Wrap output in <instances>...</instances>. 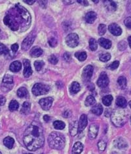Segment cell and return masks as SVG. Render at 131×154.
Here are the masks:
<instances>
[{
  "label": "cell",
  "mask_w": 131,
  "mask_h": 154,
  "mask_svg": "<svg viewBox=\"0 0 131 154\" xmlns=\"http://www.w3.org/2000/svg\"><path fill=\"white\" fill-rule=\"evenodd\" d=\"M43 119H44V120L46 122H49L50 121V120H51L50 117L48 115H45L44 117H43Z\"/></svg>",
  "instance_id": "obj_53"
},
{
  "label": "cell",
  "mask_w": 131,
  "mask_h": 154,
  "mask_svg": "<svg viewBox=\"0 0 131 154\" xmlns=\"http://www.w3.org/2000/svg\"><path fill=\"white\" fill-rule=\"evenodd\" d=\"M53 125H54V127H55L56 129H58V130L64 129V127H65V126H66L65 124H64L63 122L59 121V120L54 122Z\"/></svg>",
  "instance_id": "obj_33"
},
{
  "label": "cell",
  "mask_w": 131,
  "mask_h": 154,
  "mask_svg": "<svg viewBox=\"0 0 131 154\" xmlns=\"http://www.w3.org/2000/svg\"><path fill=\"white\" fill-rule=\"evenodd\" d=\"M125 25L129 29H131V17H127L124 21Z\"/></svg>",
  "instance_id": "obj_46"
},
{
  "label": "cell",
  "mask_w": 131,
  "mask_h": 154,
  "mask_svg": "<svg viewBox=\"0 0 131 154\" xmlns=\"http://www.w3.org/2000/svg\"><path fill=\"white\" fill-rule=\"evenodd\" d=\"M80 91V85L77 82H73L70 86V91L71 94H76Z\"/></svg>",
  "instance_id": "obj_27"
},
{
  "label": "cell",
  "mask_w": 131,
  "mask_h": 154,
  "mask_svg": "<svg viewBox=\"0 0 131 154\" xmlns=\"http://www.w3.org/2000/svg\"><path fill=\"white\" fill-rule=\"evenodd\" d=\"M108 30L112 33L115 36H119L122 33V30L119 25L115 23H112L108 26Z\"/></svg>",
  "instance_id": "obj_12"
},
{
  "label": "cell",
  "mask_w": 131,
  "mask_h": 154,
  "mask_svg": "<svg viewBox=\"0 0 131 154\" xmlns=\"http://www.w3.org/2000/svg\"><path fill=\"white\" fill-rule=\"evenodd\" d=\"M113 97L111 95H107V96H104L103 98H102V102H103V104L105 106L109 107L111 105L112 101H113Z\"/></svg>",
  "instance_id": "obj_32"
},
{
  "label": "cell",
  "mask_w": 131,
  "mask_h": 154,
  "mask_svg": "<svg viewBox=\"0 0 131 154\" xmlns=\"http://www.w3.org/2000/svg\"><path fill=\"white\" fill-rule=\"evenodd\" d=\"M25 154H32V153H25Z\"/></svg>",
  "instance_id": "obj_58"
},
{
  "label": "cell",
  "mask_w": 131,
  "mask_h": 154,
  "mask_svg": "<svg viewBox=\"0 0 131 154\" xmlns=\"http://www.w3.org/2000/svg\"><path fill=\"white\" fill-rule=\"evenodd\" d=\"M66 43L68 47L75 48L79 44V36L74 33H70L66 38Z\"/></svg>",
  "instance_id": "obj_7"
},
{
  "label": "cell",
  "mask_w": 131,
  "mask_h": 154,
  "mask_svg": "<svg viewBox=\"0 0 131 154\" xmlns=\"http://www.w3.org/2000/svg\"><path fill=\"white\" fill-rule=\"evenodd\" d=\"M45 63L43 61H35L34 62V66L36 71H40L42 70L43 67H44Z\"/></svg>",
  "instance_id": "obj_38"
},
{
  "label": "cell",
  "mask_w": 131,
  "mask_h": 154,
  "mask_svg": "<svg viewBox=\"0 0 131 154\" xmlns=\"http://www.w3.org/2000/svg\"><path fill=\"white\" fill-rule=\"evenodd\" d=\"M71 116V112L70 110H67V111H65L64 113V118H70Z\"/></svg>",
  "instance_id": "obj_51"
},
{
  "label": "cell",
  "mask_w": 131,
  "mask_h": 154,
  "mask_svg": "<svg viewBox=\"0 0 131 154\" xmlns=\"http://www.w3.org/2000/svg\"><path fill=\"white\" fill-rule=\"evenodd\" d=\"M19 107V104L17 101L15 100H12V101L10 102L9 105V109L11 112H14L18 110Z\"/></svg>",
  "instance_id": "obj_30"
},
{
  "label": "cell",
  "mask_w": 131,
  "mask_h": 154,
  "mask_svg": "<svg viewBox=\"0 0 131 154\" xmlns=\"http://www.w3.org/2000/svg\"><path fill=\"white\" fill-rule=\"evenodd\" d=\"M98 147L101 151H104L106 147V143L104 140H100L98 143Z\"/></svg>",
  "instance_id": "obj_43"
},
{
  "label": "cell",
  "mask_w": 131,
  "mask_h": 154,
  "mask_svg": "<svg viewBox=\"0 0 131 154\" xmlns=\"http://www.w3.org/2000/svg\"><path fill=\"white\" fill-rule=\"evenodd\" d=\"M119 65V61H115L114 62L110 64L108 68L112 69V70H115L118 68V67Z\"/></svg>",
  "instance_id": "obj_44"
},
{
  "label": "cell",
  "mask_w": 131,
  "mask_h": 154,
  "mask_svg": "<svg viewBox=\"0 0 131 154\" xmlns=\"http://www.w3.org/2000/svg\"><path fill=\"white\" fill-rule=\"evenodd\" d=\"M64 59L66 61H70L71 60V55L69 53H68V52L64 53Z\"/></svg>",
  "instance_id": "obj_47"
},
{
  "label": "cell",
  "mask_w": 131,
  "mask_h": 154,
  "mask_svg": "<svg viewBox=\"0 0 131 154\" xmlns=\"http://www.w3.org/2000/svg\"><path fill=\"white\" fill-rule=\"evenodd\" d=\"M128 44H129L130 47L131 48V36H130V37L128 38Z\"/></svg>",
  "instance_id": "obj_55"
},
{
  "label": "cell",
  "mask_w": 131,
  "mask_h": 154,
  "mask_svg": "<svg viewBox=\"0 0 131 154\" xmlns=\"http://www.w3.org/2000/svg\"><path fill=\"white\" fill-rule=\"evenodd\" d=\"M127 11L131 14V1H128L127 3Z\"/></svg>",
  "instance_id": "obj_52"
},
{
  "label": "cell",
  "mask_w": 131,
  "mask_h": 154,
  "mask_svg": "<svg viewBox=\"0 0 131 154\" xmlns=\"http://www.w3.org/2000/svg\"><path fill=\"white\" fill-rule=\"evenodd\" d=\"M83 150V145L80 142H77L73 145L72 154H80Z\"/></svg>",
  "instance_id": "obj_22"
},
{
  "label": "cell",
  "mask_w": 131,
  "mask_h": 154,
  "mask_svg": "<svg viewBox=\"0 0 131 154\" xmlns=\"http://www.w3.org/2000/svg\"><path fill=\"white\" fill-rule=\"evenodd\" d=\"M118 48L120 50H125L127 48V43L125 41H121L119 44H118Z\"/></svg>",
  "instance_id": "obj_45"
},
{
  "label": "cell",
  "mask_w": 131,
  "mask_h": 154,
  "mask_svg": "<svg viewBox=\"0 0 131 154\" xmlns=\"http://www.w3.org/2000/svg\"><path fill=\"white\" fill-rule=\"evenodd\" d=\"M104 5L108 11L114 12L117 9V4L114 1H104Z\"/></svg>",
  "instance_id": "obj_17"
},
{
  "label": "cell",
  "mask_w": 131,
  "mask_h": 154,
  "mask_svg": "<svg viewBox=\"0 0 131 154\" xmlns=\"http://www.w3.org/2000/svg\"><path fill=\"white\" fill-rule=\"evenodd\" d=\"M96 17L97 14L96 12L94 11H90L86 14L85 19V20L87 23L92 24L95 21V20L96 19Z\"/></svg>",
  "instance_id": "obj_18"
},
{
  "label": "cell",
  "mask_w": 131,
  "mask_h": 154,
  "mask_svg": "<svg viewBox=\"0 0 131 154\" xmlns=\"http://www.w3.org/2000/svg\"><path fill=\"white\" fill-rule=\"evenodd\" d=\"M112 122L115 126L117 127H122L127 120V114L124 110L116 109L113 111L111 115Z\"/></svg>",
  "instance_id": "obj_4"
},
{
  "label": "cell",
  "mask_w": 131,
  "mask_h": 154,
  "mask_svg": "<svg viewBox=\"0 0 131 154\" xmlns=\"http://www.w3.org/2000/svg\"><path fill=\"white\" fill-rule=\"evenodd\" d=\"M75 56L79 61H83L87 59V55L85 52H76L75 54Z\"/></svg>",
  "instance_id": "obj_35"
},
{
  "label": "cell",
  "mask_w": 131,
  "mask_h": 154,
  "mask_svg": "<svg viewBox=\"0 0 131 154\" xmlns=\"http://www.w3.org/2000/svg\"><path fill=\"white\" fill-rule=\"evenodd\" d=\"M9 54V50L6 45L0 43V55L7 54Z\"/></svg>",
  "instance_id": "obj_40"
},
{
  "label": "cell",
  "mask_w": 131,
  "mask_h": 154,
  "mask_svg": "<svg viewBox=\"0 0 131 154\" xmlns=\"http://www.w3.org/2000/svg\"><path fill=\"white\" fill-rule=\"evenodd\" d=\"M6 99L4 97L0 96V106H2V105H4L6 103Z\"/></svg>",
  "instance_id": "obj_49"
},
{
  "label": "cell",
  "mask_w": 131,
  "mask_h": 154,
  "mask_svg": "<svg viewBox=\"0 0 131 154\" xmlns=\"http://www.w3.org/2000/svg\"><path fill=\"white\" fill-rule=\"evenodd\" d=\"M5 24L12 30L17 31L20 28L28 29L30 25L31 16L28 11L21 5L17 4L9 13L3 19Z\"/></svg>",
  "instance_id": "obj_1"
},
{
  "label": "cell",
  "mask_w": 131,
  "mask_h": 154,
  "mask_svg": "<svg viewBox=\"0 0 131 154\" xmlns=\"http://www.w3.org/2000/svg\"><path fill=\"white\" fill-rule=\"evenodd\" d=\"M95 3H98V1H93Z\"/></svg>",
  "instance_id": "obj_56"
},
{
  "label": "cell",
  "mask_w": 131,
  "mask_h": 154,
  "mask_svg": "<svg viewBox=\"0 0 131 154\" xmlns=\"http://www.w3.org/2000/svg\"><path fill=\"white\" fill-rule=\"evenodd\" d=\"M48 60H49V62L51 63V64H53V65H56L58 61L57 57L54 54L51 55L49 57Z\"/></svg>",
  "instance_id": "obj_41"
},
{
  "label": "cell",
  "mask_w": 131,
  "mask_h": 154,
  "mask_svg": "<svg viewBox=\"0 0 131 154\" xmlns=\"http://www.w3.org/2000/svg\"><path fill=\"white\" fill-rule=\"evenodd\" d=\"M43 52L42 48L38 47H35L31 49L30 54L32 58H38L43 54Z\"/></svg>",
  "instance_id": "obj_19"
},
{
  "label": "cell",
  "mask_w": 131,
  "mask_h": 154,
  "mask_svg": "<svg viewBox=\"0 0 131 154\" xmlns=\"http://www.w3.org/2000/svg\"><path fill=\"white\" fill-rule=\"evenodd\" d=\"M116 104L118 107L121 108H125L127 105V101L124 97L119 96L117 97L116 99Z\"/></svg>",
  "instance_id": "obj_23"
},
{
  "label": "cell",
  "mask_w": 131,
  "mask_h": 154,
  "mask_svg": "<svg viewBox=\"0 0 131 154\" xmlns=\"http://www.w3.org/2000/svg\"><path fill=\"white\" fill-rule=\"evenodd\" d=\"M13 85V77L10 74H6L3 78V82L1 88L3 91H8L11 90Z\"/></svg>",
  "instance_id": "obj_6"
},
{
  "label": "cell",
  "mask_w": 131,
  "mask_h": 154,
  "mask_svg": "<svg viewBox=\"0 0 131 154\" xmlns=\"http://www.w3.org/2000/svg\"><path fill=\"white\" fill-rule=\"evenodd\" d=\"M99 127L96 124H92L90 125L89 129V137L91 139H94L97 137L98 133Z\"/></svg>",
  "instance_id": "obj_13"
},
{
  "label": "cell",
  "mask_w": 131,
  "mask_h": 154,
  "mask_svg": "<svg viewBox=\"0 0 131 154\" xmlns=\"http://www.w3.org/2000/svg\"><path fill=\"white\" fill-rule=\"evenodd\" d=\"M87 124H88V120H87V116L85 114H83L81 116L80 119H79V122L78 123L79 125V132L81 133V131L85 129Z\"/></svg>",
  "instance_id": "obj_15"
},
{
  "label": "cell",
  "mask_w": 131,
  "mask_h": 154,
  "mask_svg": "<svg viewBox=\"0 0 131 154\" xmlns=\"http://www.w3.org/2000/svg\"><path fill=\"white\" fill-rule=\"evenodd\" d=\"M15 143V140L12 138L10 137H7L6 138H4L3 140V144L4 145L6 146L7 148H8L9 149H11L13 147Z\"/></svg>",
  "instance_id": "obj_26"
},
{
  "label": "cell",
  "mask_w": 131,
  "mask_h": 154,
  "mask_svg": "<svg viewBox=\"0 0 131 154\" xmlns=\"http://www.w3.org/2000/svg\"><path fill=\"white\" fill-rule=\"evenodd\" d=\"M115 146H116L117 148H119L120 149L121 148H124L127 146V142H125V140H123V138H118V139L115 140Z\"/></svg>",
  "instance_id": "obj_31"
},
{
  "label": "cell",
  "mask_w": 131,
  "mask_h": 154,
  "mask_svg": "<svg viewBox=\"0 0 131 154\" xmlns=\"http://www.w3.org/2000/svg\"><path fill=\"white\" fill-rule=\"evenodd\" d=\"M69 129H70V133L71 136H73V137L76 136L79 132L78 122L77 121H73L71 123H70Z\"/></svg>",
  "instance_id": "obj_16"
},
{
  "label": "cell",
  "mask_w": 131,
  "mask_h": 154,
  "mask_svg": "<svg viewBox=\"0 0 131 154\" xmlns=\"http://www.w3.org/2000/svg\"><path fill=\"white\" fill-rule=\"evenodd\" d=\"M24 2H25L26 3H27L28 5H32L35 3V1H34V0H32V1H27V0H24Z\"/></svg>",
  "instance_id": "obj_54"
},
{
  "label": "cell",
  "mask_w": 131,
  "mask_h": 154,
  "mask_svg": "<svg viewBox=\"0 0 131 154\" xmlns=\"http://www.w3.org/2000/svg\"><path fill=\"white\" fill-rule=\"evenodd\" d=\"M93 73V67L91 65L86 66L84 68L82 73V77L85 81H89L90 79L91 78Z\"/></svg>",
  "instance_id": "obj_11"
},
{
  "label": "cell",
  "mask_w": 131,
  "mask_h": 154,
  "mask_svg": "<svg viewBox=\"0 0 131 154\" xmlns=\"http://www.w3.org/2000/svg\"><path fill=\"white\" fill-rule=\"evenodd\" d=\"M50 90L49 86L42 83H37L33 86L32 88V94L35 96H39L42 95H45L49 93Z\"/></svg>",
  "instance_id": "obj_5"
},
{
  "label": "cell",
  "mask_w": 131,
  "mask_h": 154,
  "mask_svg": "<svg viewBox=\"0 0 131 154\" xmlns=\"http://www.w3.org/2000/svg\"><path fill=\"white\" fill-rule=\"evenodd\" d=\"M23 63H24V66L23 74H24V77L28 78V77H30L32 74V67H31L30 62L28 60H24L23 61Z\"/></svg>",
  "instance_id": "obj_14"
},
{
  "label": "cell",
  "mask_w": 131,
  "mask_h": 154,
  "mask_svg": "<svg viewBox=\"0 0 131 154\" xmlns=\"http://www.w3.org/2000/svg\"><path fill=\"white\" fill-rule=\"evenodd\" d=\"M21 68H22V64L19 61H15L11 63L9 67L11 71L14 72V73H17V72L20 71L21 70Z\"/></svg>",
  "instance_id": "obj_20"
},
{
  "label": "cell",
  "mask_w": 131,
  "mask_h": 154,
  "mask_svg": "<svg viewBox=\"0 0 131 154\" xmlns=\"http://www.w3.org/2000/svg\"><path fill=\"white\" fill-rule=\"evenodd\" d=\"M65 137L58 132H52L49 135L48 143L50 147L55 150H62L65 146Z\"/></svg>",
  "instance_id": "obj_3"
},
{
  "label": "cell",
  "mask_w": 131,
  "mask_h": 154,
  "mask_svg": "<svg viewBox=\"0 0 131 154\" xmlns=\"http://www.w3.org/2000/svg\"><path fill=\"white\" fill-rule=\"evenodd\" d=\"M78 1L79 3L83 5V6H87L89 5L88 1H85V0H83V1H81V0H78V1Z\"/></svg>",
  "instance_id": "obj_50"
},
{
  "label": "cell",
  "mask_w": 131,
  "mask_h": 154,
  "mask_svg": "<svg viewBox=\"0 0 131 154\" xmlns=\"http://www.w3.org/2000/svg\"><path fill=\"white\" fill-rule=\"evenodd\" d=\"M95 102H96V100H95V98L92 96H89L86 98L85 105L87 107L92 106V105L95 104Z\"/></svg>",
  "instance_id": "obj_34"
},
{
  "label": "cell",
  "mask_w": 131,
  "mask_h": 154,
  "mask_svg": "<svg viewBox=\"0 0 131 154\" xmlns=\"http://www.w3.org/2000/svg\"><path fill=\"white\" fill-rule=\"evenodd\" d=\"M98 43L102 47L104 48L105 49H110L112 47V42L105 38H99Z\"/></svg>",
  "instance_id": "obj_21"
},
{
  "label": "cell",
  "mask_w": 131,
  "mask_h": 154,
  "mask_svg": "<svg viewBox=\"0 0 131 154\" xmlns=\"http://www.w3.org/2000/svg\"><path fill=\"white\" fill-rule=\"evenodd\" d=\"M53 102V97H49L40 99L39 101V104H40L41 107L42 108V109H43L44 110H49L51 109V106H52Z\"/></svg>",
  "instance_id": "obj_10"
},
{
  "label": "cell",
  "mask_w": 131,
  "mask_h": 154,
  "mask_svg": "<svg viewBox=\"0 0 131 154\" xmlns=\"http://www.w3.org/2000/svg\"><path fill=\"white\" fill-rule=\"evenodd\" d=\"M89 47L92 51H95L98 48V42L96 39L91 38L89 40Z\"/></svg>",
  "instance_id": "obj_36"
},
{
  "label": "cell",
  "mask_w": 131,
  "mask_h": 154,
  "mask_svg": "<svg viewBox=\"0 0 131 154\" xmlns=\"http://www.w3.org/2000/svg\"><path fill=\"white\" fill-rule=\"evenodd\" d=\"M17 96L20 97V98H23V97L27 98L28 96H29L28 89L24 88V87H21V88H20L19 89H18Z\"/></svg>",
  "instance_id": "obj_25"
},
{
  "label": "cell",
  "mask_w": 131,
  "mask_h": 154,
  "mask_svg": "<svg viewBox=\"0 0 131 154\" xmlns=\"http://www.w3.org/2000/svg\"><path fill=\"white\" fill-rule=\"evenodd\" d=\"M109 82H110L109 78H108V76H107L106 73H105V72H102L97 80L98 86L100 88H104L108 86Z\"/></svg>",
  "instance_id": "obj_9"
},
{
  "label": "cell",
  "mask_w": 131,
  "mask_h": 154,
  "mask_svg": "<svg viewBox=\"0 0 131 154\" xmlns=\"http://www.w3.org/2000/svg\"><path fill=\"white\" fill-rule=\"evenodd\" d=\"M48 43L51 47H55L57 45V39L55 37H51L48 41Z\"/></svg>",
  "instance_id": "obj_42"
},
{
  "label": "cell",
  "mask_w": 131,
  "mask_h": 154,
  "mask_svg": "<svg viewBox=\"0 0 131 154\" xmlns=\"http://www.w3.org/2000/svg\"><path fill=\"white\" fill-rule=\"evenodd\" d=\"M0 154H2V153H1V152H0Z\"/></svg>",
  "instance_id": "obj_59"
},
{
  "label": "cell",
  "mask_w": 131,
  "mask_h": 154,
  "mask_svg": "<svg viewBox=\"0 0 131 154\" xmlns=\"http://www.w3.org/2000/svg\"><path fill=\"white\" fill-rule=\"evenodd\" d=\"M30 107H31V104L29 102H24V103L22 104V109H21V112L22 114H27L30 111Z\"/></svg>",
  "instance_id": "obj_28"
},
{
  "label": "cell",
  "mask_w": 131,
  "mask_h": 154,
  "mask_svg": "<svg viewBox=\"0 0 131 154\" xmlns=\"http://www.w3.org/2000/svg\"><path fill=\"white\" fill-rule=\"evenodd\" d=\"M44 134L42 125L37 122H33L27 127L23 136V142L28 150L35 151L44 144Z\"/></svg>",
  "instance_id": "obj_2"
},
{
  "label": "cell",
  "mask_w": 131,
  "mask_h": 154,
  "mask_svg": "<svg viewBox=\"0 0 131 154\" xmlns=\"http://www.w3.org/2000/svg\"><path fill=\"white\" fill-rule=\"evenodd\" d=\"M107 27L105 24H100L98 28V32L100 35H103L106 32Z\"/></svg>",
  "instance_id": "obj_39"
},
{
  "label": "cell",
  "mask_w": 131,
  "mask_h": 154,
  "mask_svg": "<svg viewBox=\"0 0 131 154\" xmlns=\"http://www.w3.org/2000/svg\"><path fill=\"white\" fill-rule=\"evenodd\" d=\"M99 58L101 61H103V62H106V61H108L111 59V55L109 53L102 54L100 56Z\"/></svg>",
  "instance_id": "obj_37"
},
{
  "label": "cell",
  "mask_w": 131,
  "mask_h": 154,
  "mask_svg": "<svg viewBox=\"0 0 131 154\" xmlns=\"http://www.w3.org/2000/svg\"><path fill=\"white\" fill-rule=\"evenodd\" d=\"M35 40V35L32 33H31L30 35L27 36L26 37L24 38V40L22 41V49L24 51H26L29 49L30 47L32 46Z\"/></svg>",
  "instance_id": "obj_8"
},
{
  "label": "cell",
  "mask_w": 131,
  "mask_h": 154,
  "mask_svg": "<svg viewBox=\"0 0 131 154\" xmlns=\"http://www.w3.org/2000/svg\"><path fill=\"white\" fill-rule=\"evenodd\" d=\"M11 49H12V52H13L14 53L16 52L18 50V49H19V45H18V44H17V43L13 44L11 46Z\"/></svg>",
  "instance_id": "obj_48"
},
{
  "label": "cell",
  "mask_w": 131,
  "mask_h": 154,
  "mask_svg": "<svg viewBox=\"0 0 131 154\" xmlns=\"http://www.w3.org/2000/svg\"><path fill=\"white\" fill-rule=\"evenodd\" d=\"M128 104H129V106H130V107L131 108V101L129 102V103H128Z\"/></svg>",
  "instance_id": "obj_57"
},
{
  "label": "cell",
  "mask_w": 131,
  "mask_h": 154,
  "mask_svg": "<svg viewBox=\"0 0 131 154\" xmlns=\"http://www.w3.org/2000/svg\"><path fill=\"white\" fill-rule=\"evenodd\" d=\"M91 112L95 115L100 116L102 114V112H103V107H102L101 104H98L96 105H95V106L92 107L91 109Z\"/></svg>",
  "instance_id": "obj_24"
},
{
  "label": "cell",
  "mask_w": 131,
  "mask_h": 154,
  "mask_svg": "<svg viewBox=\"0 0 131 154\" xmlns=\"http://www.w3.org/2000/svg\"><path fill=\"white\" fill-rule=\"evenodd\" d=\"M117 84L121 89H125L127 87V79L125 76H120L117 79Z\"/></svg>",
  "instance_id": "obj_29"
}]
</instances>
